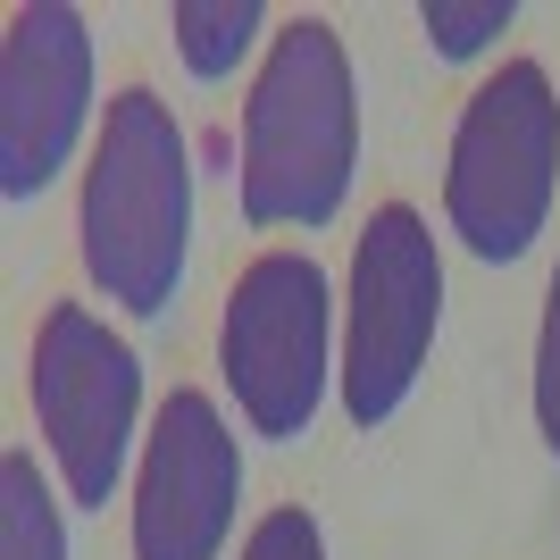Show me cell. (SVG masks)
<instances>
[{
	"mask_svg": "<svg viewBox=\"0 0 560 560\" xmlns=\"http://www.w3.org/2000/svg\"><path fill=\"white\" fill-rule=\"evenodd\" d=\"M93 126V25L59 0H25L0 43V192L43 201Z\"/></svg>",
	"mask_w": 560,
	"mask_h": 560,
	"instance_id": "7",
	"label": "cell"
},
{
	"mask_svg": "<svg viewBox=\"0 0 560 560\" xmlns=\"http://www.w3.org/2000/svg\"><path fill=\"white\" fill-rule=\"evenodd\" d=\"M75 234H84V277L101 284L109 310H126L135 327L176 318L192 268V151L151 84H126L101 109V151L84 167Z\"/></svg>",
	"mask_w": 560,
	"mask_h": 560,
	"instance_id": "1",
	"label": "cell"
},
{
	"mask_svg": "<svg viewBox=\"0 0 560 560\" xmlns=\"http://www.w3.org/2000/svg\"><path fill=\"white\" fill-rule=\"evenodd\" d=\"M360 176V84L327 18H293L243 101V218L259 234H318Z\"/></svg>",
	"mask_w": 560,
	"mask_h": 560,
	"instance_id": "2",
	"label": "cell"
},
{
	"mask_svg": "<svg viewBox=\"0 0 560 560\" xmlns=\"http://www.w3.org/2000/svg\"><path fill=\"white\" fill-rule=\"evenodd\" d=\"M243 511V452L210 394L160 401L135 460V560H218Z\"/></svg>",
	"mask_w": 560,
	"mask_h": 560,
	"instance_id": "8",
	"label": "cell"
},
{
	"mask_svg": "<svg viewBox=\"0 0 560 560\" xmlns=\"http://www.w3.org/2000/svg\"><path fill=\"white\" fill-rule=\"evenodd\" d=\"M218 369H226L234 419L268 435V444H302L327 385L343 376L335 343V284L310 252H259L226 293V327H218Z\"/></svg>",
	"mask_w": 560,
	"mask_h": 560,
	"instance_id": "4",
	"label": "cell"
},
{
	"mask_svg": "<svg viewBox=\"0 0 560 560\" xmlns=\"http://www.w3.org/2000/svg\"><path fill=\"white\" fill-rule=\"evenodd\" d=\"M25 394H34V427H43V452L59 468V493L75 511H109L142 452L135 343L84 302H50L34 327V351H25Z\"/></svg>",
	"mask_w": 560,
	"mask_h": 560,
	"instance_id": "5",
	"label": "cell"
},
{
	"mask_svg": "<svg viewBox=\"0 0 560 560\" xmlns=\"http://www.w3.org/2000/svg\"><path fill=\"white\" fill-rule=\"evenodd\" d=\"M419 25H427V50H435L444 68H468V59H486L518 25V0H427Z\"/></svg>",
	"mask_w": 560,
	"mask_h": 560,
	"instance_id": "11",
	"label": "cell"
},
{
	"mask_svg": "<svg viewBox=\"0 0 560 560\" xmlns=\"http://www.w3.org/2000/svg\"><path fill=\"white\" fill-rule=\"evenodd\" d=\"M560 201V101L536 59H502L468 93L452 126V167H444V218L468 243V259L511 268L544 243Z\"/></svg>",
	"mask_w": 560,
	"mask_h": 560,
	"instance_id": "3",
	"label": "cell"
},
{
	"mask_svg": "<svg viewBox=\"0 0 560 560\" xmlns=\"http://www.w3.org/2000/svg\"><path fill=\"white\" fill-rule=\"evenodd\" d=\"M167 34H176V59H185L192 84H226L234 68H252L259 43H277L259 0H176Z\"/></svg>",
	"mask_w": 560,
	"mask_h": 560,
	"instance_id": "9",
	"label": "cell"
},
{
	"mask_svg": "<svg viewBox=\"0 0 560 560\" xmlns=\"http://www.w3.org/2000/svg\"><path fill=\"white\" fill-rule=\"evenodd\" d=\"M536 435L544 452L560 460V268H552V293H544V327H536Z\"/></svg>",
	"mask_w": 560,
	"mask_h": 560,
	"instance_id": "12",
	"label": "cell"
},
{
	"mask_svg": "<svg viewBox=\"0 0 560 560\" xmlns=\"http://www.w3.org/2000/svg\"><path fill=\"white\" fill-rule=\"evenodd\" d=\"M444 327V252L410 201H385L351 252L343 293V419L360 435L394 427L427 376V351Z\"/></svg>",
	"mask_w": 560,
	"mask_h": 560,
	"instance_id": "6",
	"label": "cell"
},
{
	"mask_svg": "<svg viewBox=\"0 0 560 560\" xmlns=\"http://www.w3.org/2000/svg\"><path fill=\"white\" fill-rule=\"evenodd\" d=\"M243 560H327V536H318L310 511H268L243 536Z\"/></svg>",
	"mask_w": 560,
	"mask_h": 560,
	"instance_id": "13",
	"label": "cell"
},
{
	"mask_svg": "<svg viewBox=\"0 0 560 560\" xmlns=\"http://www.w3.org/2000/svg\"><path fill=\"white\" fill-rule=\"evenodd\" d=\"M0 560H68V518L34 452L0 460Z\"/></svg>",
	"mask_w": 560,
	"mask_h": 560,
	"instance_id": "10",
	"label": "cell"
}]
</instances>
